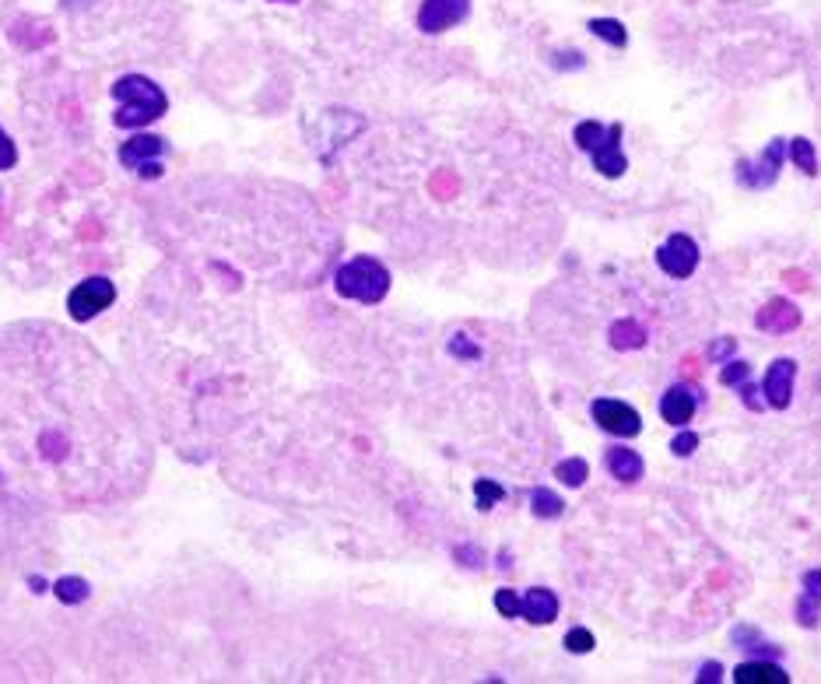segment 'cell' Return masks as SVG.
Segmentation results:
<instances>
[{
  "instance_id": "e0dca14e",
  "label": "cell",
  "mask_w": 821,
  "mask_h": 684,
  "mask_svg": "<svg viewBox=\"0 0 821 684\" xmlns=\"http://www.w3.org/2000/svg\"><path fill=\"white\" fill-rule=\"evenodd\" d=\"M737 684H790V674L769 660H748L734 670Z\"/></svg>"
},
{
  "instance_id": "4316f807",
  "label": "cell",
  "mask_w": 821,
  "mask_h": 684,
  "mask_svg": "<svg viewBox=\"0 0 821 684\" xmlns=\"http://www.w3.org/2000/svg\"><path fill=\"white\" fill-rule=\"evenodd\" d=\"M495 607H499L502 618H520V597L513 590H499L495 593Z\"/></svg>"
},
{
  "instance_id": "8992f818",
  "label": "cell",
  "mask_w": 821,
  "mask_h": 684,
  "mask_svg": "<svg viewBox=\"0 0 821 684\" xmlns=\"http://www.w3.org/2000/svg\"><path fill=\"white\" fill-rule=\"evenodd\" d=\"M783 158H786V141L776 137V141H769V148L758 155V162H737V183L748 186V190H765V186L776 183L779 169H783Z\"/></svg>"
},
{
  "instance_id": "5b68a950",
  "label": "cell",
  "mask_w": 821,
  "mask_h": 684,
  "mask_svg": "<svg viewBox=\"0 0 821 684\" xmlns=\"http://www.w3.org/2000/svg\"><path fill=\"white\" fill-rule=\"evenodd\" d=\"M593 421H597L604 432L611 435H622V439H636L639 432H643V421H639V411L632 404H625V400H614V397H600L593 400L590 407Z\"/></svg>"
},
{
  "instance_id": "3957f363",
  "label": "cell",
  "mask_w": 821,
  "mask_h": 684,
  "mask_svg": "<svg viewBox=\"0 0 821 684\" xmlns=\"http://www.w3.org/2000/svg\"><path fill=\"white\" fill-rule=\"evenodd\" d=\"M572 137H576L579 148L590 151L600 176L618 179L625 169H629L625 151H622V123H607L604 127V123H597V120H583V123H576Z\"/></svg>"
},
{
  "instance_id": "e575fe53",
  "label": "cell",
  "mask_w": 821,
  "mask_h": 684,
  "mask_svg": "<svg viewBox=\"0 0 821 684\" xmlns=\"http://www.w3.org/2000/svg\"><path fill=\"white\" fill-rule=\"evenodd\" d=\"M281 4H295V0H281Z\"/></svg>"
},
{
  "instance_id": "d6a6232c",
  "label": "cell",
  "mask_w": 821,
  "mask_h": 684,
  "mask_svg": "<svg viewBox=\"0 0 821 684\" xmlns=\"http://www.w3.org/2000/svg\"><path fill=\"white\" fill-rule=\"evenodd\" d=\"M457 558H467L464 565H481V551L478 548H457Z\"/></svg>"
},
{
  "instance_id": "44dd1931",
  "label": "cell",
  "mask_w": 821,
  "mask_h": 684,
  "mask_svg": "<svg viewBox=\"0 0 821 684\" xmlns=\"http://www.w3.org/2000/svg\"><path fill=\"white\" fill-rule=\"evenodd\" d=\"M555 478L569 488H579L586 478H590V464H586L583 456H569V460H562V464L555 467Z\"/></svg>"
},
{
  "instance_id": "6da1fadb",
  "label": "cell",
  "mask_w": 821,
  "mask_h": 684,
  "mask_svg": "<svg viewBox=\"0 0 821 684\" xmlns=\"http://www.w3.org/2000/svg\"><path fill=\"white\" fill-rule=\"evenodd\" d=\"M0 432L18 464L67 502H113L148 474L127 390L60 327L0 334Z\"/></svg>"
},
{
  "instance_id": "603a6c76",
  "label": "cell",
  "mask_w": 821,
  "mask_h": 684,
  "mask_svg": "<svg viewBox=\"0 0 821 684\" xmlns=\"http://www.w3.org/2000/svg\"><path fill=\"white\" fill-rule=\"evenodd\" d=\"M53 593H57L64 604H81V600L88 597V583L85 579H74V576H64L53 583Z\"/></svg>"
},
{
  "instance_id": "52a82bcc",
  "label": "cell",
  "mask_w": 821,
  "mask_h": 684,
  "mask_svg": "<svg viewBox=\"0 0 821 684\" xmlns=\"http://www.w3.org/2000/svg\"><path fill=\"white\" fill-rule=\"evenodd\" d=\"M116 299V288L109 278H88L81 281L78 288L71 292V299H67V309H71L74 320H95V316L102 313V309H109Z\"/></svg>"
},
{
  "instance_id": "1f68e13d",
  "label": "cell",
  "mask_w": 821,
  "mask_h": 684,
  "mask_svg": "<svg viewBox=\"0 0 821 684\" xmlns=\"http://www.w3.org/2000/svg\"><path fill=\"white\" fill-rule=\"evenodd\" d=\"M450 351H453V355H460V358H471V362L481 355V351L474 348L471 341H464V337H453V341H450Z\"/></svg>"
},
{
  "instance_id": "8fae6325",
  "label": "cell",
  "mask_w": 821,
  "mask_h": 684,
  "mask_svg": "<svg viewBox=\"0 0 821 684\" xmlns=\"http://www.w3.org/2000/svg\"><path fill=\"white\" fill-rule=\"evenodd\" d=\"M162 151H165L162 137L141 134V137H134V141L123 144V148H120V162L127 165V169H141V176L155 179V176H162V165L155 162Z\"/></svg>"
},
{
  "instance_id": "7c38bea8",
  "label": "cell",
  "mask_w": 821,
  "mask_h": 684,
  "mask_svg": "<svg viewBox=\"0 0 821 684\" xmlns=\"http://www.w3.org/2000/svg\"><path fill=\"white\" fill-rule=\"evenodd\" d=\"M755 327L765 334H793L800 327V309L790 299H772L765 309H758Z\"/></svg>"
},
{
  "instance_id": "d6986e66",
  "label": "cell",
  "mask_w": 821,
  "mask_h": 684,
  "mask_svg": "<svg viewBox=\"0 0 821 684\" xmlns=\"http://www.w3.org/2000/svg\"><path fill=\"white\" fill-rule=\"evenodd\" d=\"M786 155H790L793 165H797L800 172H807V176L818 172V155H814V144L807 141V137H793V141L786 144Z\"/></svg>"
},
{
  "instance_id": "ffe728a7",
  "label": "cell",
  "mask_w": 821,
  "mask_h": 684,
  "mask_svg": "<svg viewBox=\"0 0 821 684\" xmlns=\"http://www.w3.org/2000/svg\"><path fill=\"white\" fill-rule=\"evenodd\" d=\"M530 509H534L537 520H558L565 502L558 499L555 492H548V488H534V495H530Z\"/></svg>"
},
{
  "instance_id": "cb8c5ba5",
  "label": "cell",
  "mask_w": 821,
  "mask_h": 684,
  "mask_svg": "<svg viewBox=\"0 0 821 684\" xmlns=\"http://www.w3.org/2000/svg\"><path fill=\"white\" fill-rule=\"evenodd\" d=\"M474 495H478V506H481V509H492L495 502L506 499L502 485H495V481H478V485H474Z\"/></svg>"
},
{
  "instance_id": "ac0fdd59",
  "label": "cell",
  "mask_w": 821,
  "mask_h": 684,
  "mask_svg": "<svg viewBox=\"0 0 821 684\" xmlns=\"http://www.w3.org/2000/svg\"><path fill=\"white\" fill-rule=\"evenodd\" d=\"M607 337H611V348L618 351H639L646 344V330L636 320H618Z\"/></svg>"
},
{
  "instance_id": "ba28073f",
  "label": "cell",
  "mask_w": 821,
  "mask_h": 684,
  "mask_svg": "<svg viewBox=\"0 0 821 684\" xmlns=\"http://www.w3.org/2000/svg\"><path fill=\"white\" fill-rule=\"evenodd\" d=\"M657 264L667 278H692L695 267H699V246H695V239L685 236V232H674L657 250Z\"/></svg>"
},
{
  "instance_id": "f1b7e54d",
  "label": "cell",
  "mask_w": 821,
  "mask_h": 684,
  "mask_svg": "<svg viewBox=\"0 0 821 684\" xmlns=\"http://www.w3.org/2000/svg\"><path fill=\"white\" fill-rule=\"evenodd\" d=\"M734 351H737V341H734V337H720L716 344H709V358H713V362H727V358L734 355Z\"/></svg>"
},
{
  "instance_id": "83f0119b",
  "label": "cell",
  "mask_w": 821,
  "mask_h": 684,
  "mask_svg": "<svg viewBox=\"0 0 821 684\" xmlns=\"http://www.w3.org/2000/svg\"><path fill=\"white\" fill-rule=\"evenodd\" d=\"M671 449H674V456H692L695 449H699V435L688 432V428H681V435L671 442Z\"/></svg>"
},
{
  "instance_id": "30bf717a",
  "label": "cell",
  "mask_w": 821,
  "mask_h": 684,
  "mask_svg": "<svg viewBox=\"0 0 821 684\" xmlns=\"http://www.w3.org/2000/svg\"><path fill=\"white\" fill-rule=\"evenodd\" d=\"M793 376H797V362H793V358H776V362L765 369V379H762L765 404L776 407V411H786L793 400Z\"/></svg>"
},
{
  "instance_id": "2e32d148",
  "label": "cell",
  "mask_w": 821,
  "mask_h": 684,
  "mask_svg": "<svg viewBox=\"0 0 821 684\" xmlns=\"http://www.w3.org/2000/svg\"><path fill=\"white\" fill-rule=\"evenodd\" d=\"M821 618V569L804 572V593L797 597V621L804 628H814Z\"/></svg>"
},
{
  "instance_id": "9c48e42d",
  "label": "cell",
  "mask_w": 821,
  "mask_h": 684,
  "mask_svg": "<svg viewBox=\"0 0 821 684\" xmlns=\"http://www.w3.org/2000/svg\"><path fill=\"white\" fill-rule=\"evenodd\" d=\"M467 11H471V0H422V8H418V29L436 36V32H446L464 22Z\"/></svg>"
},
{
  "instance_id": "277c9868",
  "label": "cell",
  "mask_w": 821,
  "mask_h": 684,
  "mask_svg": "<svg viewBox=\"0 0 821 684\" xmlns=\"http://www.w3.org/2000/svg\"><path fill=\"white\" fill-rule=\"evenodd\" d=\"M334 285L344 299L362 302V306H376V302H383L386 292H390V271L372 257H355L337 271Z\"/></svg>"
},
{
  "instance_id": "7a4b0ae2",
  "label": "cell",
  "mask_w": 821,
  "mask_h": 684,
  "mask_svg": "<svg viewBox=\"0 0 821 684\" xmlns=\"http://www.w3.org/2000/svg\"><path fill=\"white\" fill-rule=\"evenodd\" d=\"M113 99H116V116L113 123L123 130H137L155 123L158 116L165 113V92L155 85L151 78H141V74H127L113 85Z\"/></svg>"
},
{
  "instance_id": "5bb4252c",
  "label": "cell",
  "mask_w": 821,
  "mask_h": 684,
  "mask_svg": "<svg viewBox=\"0 0 821 684\" xmlns=\"http://www.w3.org/2000/svg\"><path fill=\"white\" fill-rule=\"evenodd\" d=\"M604 467H607V474H611V478H618V481H622V485H636V481L646 474L643 456H639L636 449H625V446H614V449H607V456H604Z\"/></svg>"
},
{
  "instance_id": "836d02e7",
  "label": "cell",
  "mask_w": 821,
  "mask_h": 684,
  "mask_svg": "<svg viewBox=\"0 0 821 684\" xmlns=\"http://www.w3.org/2000/svg\"><path fill=\"white\" fill-rule=\"evenodd\" d=\"M716 677H720V663H706L702 674H699V681H716Z\"/></svg>"
},
{
  "instance_id": "484cf974",
  "label": "cell",
  "mask_w": 821,
  "mask_h": 684,
  "mask_svg": "<svg viewBox=\"0 0 821 684\" xmlns=\"http://www.w3.org/2000/svg\"><path fill=\"white\" fill-rule=\"evenodd\" d=\"M748 376H751V365L748 362H727V365H723V372H720V383L723 386H741Z\"/></svg>"
},
{
  "instance_id": "9a60e30c",
  "label": "cell",
  "mask_w": 821,
  "mask_h": 684,
  "mask_svg": "<svg viewBox=\"0 0 821 684\" xmlns=\"http://www.w3.org/2000/svg\"><path fill=\"white\" fill-rule=\"evenodd\" d=\"M520 614L530 621V625H551L558 618V597L544 586H534L527 590V597L520 600Z\"/></svg>"
},
{
  "instance_id": "7402d4cb",
  "label": "cell",
  "mask_w": 821,
  "mask_h": 684,
  "mask_svg": "<svg viewBox=\"0 0 821 684\" xmlns=\"http://www.w3.org/2000/svg\"><path fill=\"white\" fill-rule=\"evenodd\" d=\"M590 32H593L597 39H604V43L618 46V50H622V46L629 43V32H625V25H622V22H614V18H593V22H590Z\"/></svg>"
},
{
  "instance_id": "f546056e",
  "label": "cell",
  "mask_w": 821,
  "mask_h": 684,
  "mask_svg": "<svg viewBox=\"0 0 821 684\" xmlns=\"http://www.w3.org/2000/svg\"><path fill=\"white\" fill-rule=\"evenodd\" d=\"M734 642H737V646H744V649H765V642L758 639V632H755V628H748V625L737 628V632H734Z\"/></svg>"
},
{
  "instance_id": "4dcf8cb0",
  "label": "cell",
  "mask_w": 821,
  "mask_h": 684,
  "mask_svg": "<svg viewBox=\"0 0 821 684\" xmlns=\"http://www.w3.org/2000/svg\"><path fill=\"white\" fill-rule=\"evenodd\" d=\"M18 162V151L15 144H11V137L0 130V169H11V165Z\"/></svg>"
},
{
  "instance_id": "4fadbf2b",
  "label": "cell",
  "mask_w": 821,
  "mask_h": 684,
  "mask_svg": "<svg viewBox=\"0 0 821 684\" xmlns=\"http://www.w3.org/2000/svg\"><path fill=\"white\" fill-rule=\"evenodd\" d=\"M695 407H699V397L688 386H671V390L660 397V418L674 428H688V421L695 418Z\"/></svg>"
},
{
  "instance_id": "d4e9b609",
  "label": "cell",
  "mask_w": 821,
  "mask_h": 684,
  "mask_svg": "<svg viewBox=\"0 0 821 684\" xmlns=\"http://www.w3.org/2000/svg\"><path fill=\"white\" fill-rule=\"evenodd\" d=\"M565 649H569V653H590L593 635L586 632V628H569V632H565Z\"/></svg>"
}]
</instances>
